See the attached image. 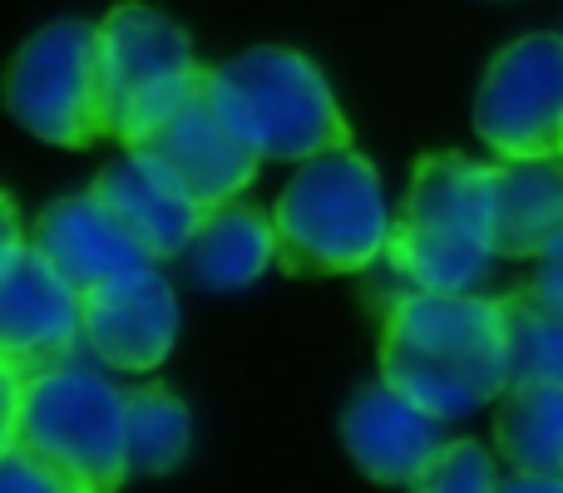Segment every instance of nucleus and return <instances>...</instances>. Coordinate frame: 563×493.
Wrapping results in <instances>:
<instances>
[{
	"label": "nucleus",
	"instance_id": "15",
	"mask_svg": "<svg viewBox=\"0 0 563 493\" xmlns=\"http://www.w3.org/2000/svg\"><path fill=\"white\" fill-rule=\"evenodd\" d=\"M489 198H495V257L539 261L563 237V164H489Z\"/></svg>",
	"mask_w": 563,
	"mask_h": 493
},
{
	"label": "nucleus",
	"instance_id": "21",
	"mask_svg": "<svg viewBox=\"0 0 563 493\" xmlns=\"http://www.w3.org/2000/svg\"><path fill=\"white\" fill-rule=\"evenodd\" d=\"M0 493H85V489L69 484L65 474H55L40 459H30L25 449H0Z\"/></svg>",
	"mask_w": 563,
	"mask_h": 493
},
{
	"label": "nucleus",
	"instance_id": "16",
	"mask_svg": "<svg viewBox=\"0 0 563 493\" xmlns=\"http://www.w3.org/2000/svg\"><path fill=\"white\" fill-rule=\"evenodd\" d=\"M277 261V227L267 213L228 203L203 213L194 243L184 247L178 267L198 291H243Z\"/></svg>",
	"mask_w": 563,
	"mask_h": 493
},
{
	"label": "nucleus",
	"instance_id": "12",
	"mask_svg": "<svg viewBox=\"0 0 563 493\" xmlns=\"http://www.w3.org/2000/svg\"><path fill=\"white\" fill-rule=\"evenodd\" d=\"M341 439L356 469L376 484H416L435 455L450 445L440 435V419L410 405L390 385H366L351 395L346 415H341Z\"/></svg>",
	"mask_w": 563,
	"mask_h": 493
},
{
	"label": "nucleus",
	"instance_id": "7",
	"mask_svg": "<svg viewBox=\"0 0 563 493\" xmlns=\"http://www.w3.org/2000/svg\"><path fill=\"white\" fill-rule=\"evenodd\" d=\"M5 109L25 134L55 148H89L109 138L99 25L55 20V25L35 30L10 65Z\"/></svg>",
	"mask_w": 563,
	"mask_h": 493
},
{
	"label": "nucleus",
	"instance_id": "23",
	"mask_svg": "<svg viewBox=\"0 0 563 493\" xmlns=\"http://www.w3.org/2000/svg\"><path fill=\"white\" fill-rule=\"evenodd\" d=\"M499 493H563V479H549V474H515L509 469L499 479Z\"/></svg>",
	"mask_w": 563,
	"mask_h": 493
},
{
	"label": "nucleus",
	"instance_id": "3",
	"mask_svg": "<svg viewBox=\"0 0 563 493\" xmlns=\"http://www.w3.org/2000/svg\"><path fill=\"white\" fill-rule=\"evenodd\" d=\"M277 227V267L287 277H351L376 267L390 251V208L380 173L366 154L307 158L282 188L273 208Z\"/></svg>",
	"mask_w": 563,
	"mask_h": 493
},
{
	"label": "nucleus",
	"instance_id": "19",
	"mask_svg": "<svg viewBox=\"0 0 563 493\" xmlns=\"http://www.w3.org/2000/svg\"><path fill=\"white\" fill-rule=\"evenodd\" d=\"M499 306H505L515 380H554V385H563V311L539 296L534 281L499 296Z\"/></svg>",
	"mask_w": 563,
	"mask_h": 493
},
{
	"label": "nucleus",
	"instance_id": "6",
	"mask_svg": "<svg viewBox=\"0 0 563 493\" xmlns=\"http://www.w3.org/2000/svg\"><path fill=\"white\" fill-rule=\"evenodd\" d=\"M99 49H104L109 138H119L124 148H144L208 85L194 40L148 5L109 10L99 20Z\"/></svg>",
	"mask_w": 563,
	"mask_h": 493
},
{
	"label": "nucleus",
	"instance_id": "4",
	"mask_svg": "<svg viewBox=\"0 0 563 493\" xmlns=\"http://www.w3.org/2000/svg\"><path fill=\"white\" fill-rule=\"evenodd\" d=\"M386 261L410 291H445V296L475 291L495 267L489 164H475L465 154L420 158Z\"/></svg>",
	"mask_w": 563,
	"mask_h": 493
},
{
	"label": "nucleus",
	"instance_id": "10",
	"mask_svg": "<svg viewBox=\"0 0 563 493\" xmlns=\"http://www.w3.org/2000/svg\"><path fill=\"white\" fill-rule=\"evenodd\" d=\"M129 154H148L203 213L238 203V193L253 183L257 164H263V158L233 134V124L218 114L208 89L198 99H188L144 148H129Z\"/></svg>",
	"mask_w": 563,
	"mask_h": 493
},
{
	"label": "nucleus",
	"instance_id": "14",
	"mask_svg": "<svg viewBox=\"0 0 563 493\" xmlns=\"http://www.w3.org/2000/svg\"><path fill=\"white\" fill-rule=\"evenodd\" d=\"M89 193L104 203V213L114 217L154 261H178L184 247L194 243L198 223H203V208H198L148 154H129V148L119 164H109L104 173L95 178Z\"/></svg>",
	"mask_w": 563,
	"mask_h": 493
},
{
	"label": "nucleus",
	"instance_id": "20",
	"mask_svg": "<svg viewBox=\"0 0 563 493\" xmlns=\"http://www.w3.org/2000/svg\"><path fill=\"white\" fill-rule=\"evenodd\" d=\"M410 493H499L495 459L475 439H450L435 455V464L410 484Z\"/></svg>",
	"mask_w": 563,
	"mask_h": 493
},
{
	"label": "nucleus",
	"instance_id": "17",
	"mask_svg": "<svg viewBox=\"0 0 563 493\" xmlns=\"http://www.w3.org/2000/svg\"><path fill=\"white\" fill-rule=\"evenodd\" d=\"M495 445L515 474L563 479V385H554V380H515L499 400Z\"/></svg>",
	"mask_w": 563,
	"mask_h": 493
},
{
	"label": "nucleus",
	"instance_id": "1",
	"mask_svg": "<svg viewBox=\"0 0 563 493\" xmlns=\"http://www.w3.org/2000/svg\"><path fill=\"white\" fill-rule=\"evenodd\" d=\"M380 385L406 395L440 425L470 419L515 385L499 296L406 291L380 326Z\"/></svg>",
	"mask_w": 563,
	"mask_h": 493
},
{
	"label": "nucleus",
	"instance_id": "2",
	"mask_svg": "<svg viewBox=\"0 0 563 493\" xmlns=\"http://www.w3.org/2000/svg\"><path fill=\"white\" fill-rule=\"evenodd\" d=\"M89 350L45 366L35 376L5 370V435L0 449H25L85 493H119L129 479L124 390Z\"/></svg>",
	"mask_w": 563,
	"mask_h": 493
},
{
	"label": "nucleus",
	"instance_id": "22",
	"mask_svg": "<svg viewBox=\"0 0 563 493\" xmlns=\"http://www.w3.org/2000/svg\"><path fill=\"white\" fill-rule=\"evenodd\" d=\"M534 287H539V296H544L549 306H559V311H563V237L544 251V257H539V277H534Z\"/></svg>",
	"mask_w": 563,
	"mask_h": 493
},
{
	"label": "nucleus",
	"instance_id": "9",
	"mask_svg": "<svg viewBox=\"0 0 563 493\" xmlns=\"http://www.w3.org/2000/svg\"><path fill=\"white\" fill-rule=\"evenodd\" d=\"M85 350V291L20 233V213L5 198V247H0V366L35 370Z\"/></svg>",
	"mask_w": 563,
	"mask_h": 493
},
{
	"label": "nucleus",
	"instance_id": "11",
	"mask_svg": "<svg viewBox=\"0 0 563 493\" xmlns=\"http://www.w3.org/2000/svg\"><path fill=\"white\" fill-rule=\"evenodd\" d=\"M178 340V296L158 267L85 296V350L104 370L144 376L168 360Z\"/></svg>",
	"mask_w": 563,
	"mask_h": 493
},
{
	"label": "nucleus",
	"instance_id": "13",
	"mask_svg": "<svg viewBox=\"0 0 563 493\" xmlns=\"http://www.w3.org/2000/svg\"><path fill=\"white\" fill-rule=\"evenodd\" d=\"M30 243L45 251L59 267V277H65L69 287H79L85 296L158 267V261L104 213V203H99L95 193H75V198L49 203L45 213L35 217V237H30Z\"/></svg>",
	"mask_w": 563,
	"mask_h": 493
},
{
	"label": "nucleus",
	"instance_id": "8",
	"mask_svg": "<svg viewBox=\"0 0 563 493\" xmlns=\"http://www.w3.org/2000/svg\"><path fill=\"white\" fill-rule=\"evenodd\" d=\"M475 134L505 164H563V35H525L475 89Z\"/></svg>",
	"mask_w": 563,
	"mask_h": 493
},
{
	"label": "nucleus",
	"instance_id": "5",
	"mask_svg": "<svg viewBox=\"0 0 563 493\" xmlns=\"http://www.w3.org/2000/svg\"><path fill=\"white\" fill-rule=\"evenodd\" d=\"M203 89L257 158L307 164V158L351 148V124L327 75L297 49H247V55L208 69Z\"/></svg>",
	"mask_w": 563,
	"mask_h": 493
},
{
	"label": "nucleus",
	"instance_id": "18",
	"mask_svg": "<svg viewBox=\"0 0 563 493\" xmlns=\"http://www.w3.org/2000/svg\"><path fill=\"white\" fill-rule=\"evenodd\" d=\"M124 429H129V474H174L194 449V415L168 385L124 390Z\"/></svg>",
	"mask_w": 563,
	"mask_h": 493
}]
</instances>
